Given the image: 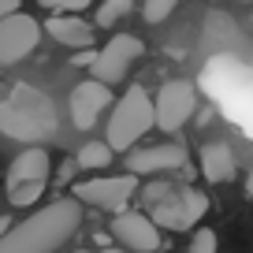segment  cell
<instances>
[{
  "label": "cell",
  "mask_w": 253,
  "mask_h": 253,
  "mask_svg": "<svg viewBox=\"0 0 253 253\" xmlns=\"http://www.w3.org/2000/svg\"><path fill=\"white\" fill-rule=\"evenodd\" d=\"M82 227V205L75 198H60L52 205L38 209L23 223L0 238V253H56L75 231Z\"/></svg>",
  "instance_id": "cell-1"
},
{
  "label": "cell",
  "mask_w": 253,
  "mask_h": 253,
  "mask_svg": "<svg viewBox=\"0 0 253 253\" xmlns=\"http://www.w3.org/2000/svg\"><path fill=\"white\" fill-rule=\"evenodd\" d=\"M0 134L15 138V142L34 145L48 142L56 134V108L41 89L34 86H15L11 97L0 101Z\"/></svg>",
  "instance_id": "cell-2"
},
{
  "label": "cell",
  "mask_w": 253,
  "mask_h": 253,
  "mask_svg": "<svg viewBox=\"0 0 253 253\" xmlns=\"http://www.w3.org/2000/svg\"><path fill=\"white\" fill-rule=\"evenodd\" d=\"M157 126V108H153V97L142 86H130L123 97L116 101L108 116V134L104 142L112 145V153H134V145L145 138V130Z\"/></svg>",
  "instance_id": "cell-3"
},
{
  "label": "cell",
  "mask_w": 253,
  "mask_h": 253,
  "mask_svg": "<svg viewBox=\"0 0 253 253\" xmlns=\"http://www.w3.org/2000/svg\"><path fill=\"white\" fill-rule=\"evenodd\" d=\"M48 171H52V157H48L45 145H34V149H23L15 160L8 164V201L11 209H26V205H38L41 194L48 186Z\"/></svg>",
  "instance_id": "cell-4"
},
{
  "label": "cell",
  "mask_w": 253,
  "mask_h": 253,
  "mask_svg": "<svg viewBox=\"0 0 253 253\" xmlns=\"http://www.w3.org/2000/svg\"><path fill=\"white\" fill-rule=\"evenodd\" d=\"M134 194H138V175L123 171V175H101V179L75 182L71 198L79 205H93V209H104V212L119 216V212H126V205H130Z\"/></svg>",
  "instance_id": "cell-5"
},
{
  "label": "cell",
  "mask_w": 253,
  "mask_h": 253,
  "mask_svg": "<svg viewBox=\"0 0 253 253\" xmlns=\"http://www.w3.org/2000/svg\"><path fill=\"white\" fill-rule=\"evenodd\" d=\"M209 212V198L194 186H179L168 201H160L157 209H149V220L160 231H198V223Z\"/></svg>",
  "instance_id": "cell-6"
},
{
  "label": "cell",
  "mask_w": 253,
  "mask_h": 253,
  "mask_svg": "<svg viewBox=\"0 0 253 253\" xmlns=\"http://www.w3.org/2000/svg\"><path fill=\"white\" fill-rule=\"evenodd\" d=\"M153 108H157V126L164 134H175L179 126H186V119L198 112V86L190 79H171L157 89L153 97Z\"/></svg>",
  "instance_id": "cell-7"
},
{
  "label": "cell",
  "mask_w": 253,
  "mask_h": 253,
  "mask_svg": "<svg viewBox=\"0 0 253 253\" xmlns=\"http://www.w3.org/2000/svg\"><path fill=\"white\" fill-rule=\"evenodd\" d=\"M142 52H145L142 38H134V34H116V38L97 52V63L89 67V79L104 82V86H116V82L126 79V71L134 67V60Z\"/></svg>",
  "instance_id": "cell-8"
},
{
  "label": "cell",
  "mask_w": 253,
  "mask_h": 253,
  "mask_svg": "<svg viewBox=\"0 0 253 253\" xmlns=\"http://www.w3.org/2000/svg\"><path fill=\"white\" fill-rule=\"evenodd\" d=\"M112 238L119 242V250H126V253H157L160 250V227L149 220L145 212H119V216H112V231H108Z\"/></svg>",
  "instance_id": "cell-9"
},
{
  "label": "cell",
  "mask_w": 253,
  "mask_h": 253,
  "mask_svg": "<svg viewBox=\"0 0 253 253\" xmlns=\"http://www.w3.org/2000/svg\"><path fill=\"white\" fill-rule=\"evenodd\" d=\"M38 41H41V23L34 15L19 11V15L4 19V23H0V67L26 60V56L38 48Z\"/></svg>",
  "instance_id": "cell-10"
},
{
  "label": "cell",
  "mask_w": 253,
  "mask_h": 253,
  "mask_svg": "<svg viewBox=\"0 0 253 253\" xmlns=\"http://www.w3.org/2000/svg\"><path fill=\"white\" fill-rule=\"evenodd\" d=\"M112 108V89L97 79H86L71 89V123L79 130H89L104 112Z\"/></svg>",
  "instance_id": "cell-11"
},
{
  "label": "cell",
  "mask_w": 253,
  "mask_h": 253,
  "mask_svg": "<svg viewBox=\"0 0 253 253\" xmlns=\"http://www.w3.org/2000/svg\"><path fill=\"white\" fill-rule=\"evenodd\" d=\"M186 168V149L182 145H145V149L126 153V171L130 175H171Z\"/></svg>",
  "instance_id": "cell-12"
},
{
  "label": "cell",
  "mask_w": 253,
  "mask_h": 253,
  "mask_svg": "<svg viewBox=\"0 0 253 253\" xmlns=\"http://www.w3.org/2000/svg\"><path fill=\"white\" fill-rule=\"evenodd\" d=\"M198 164H201V175L209 182H231L238 175V157L227 142H205Z\"/></svg>",
  "instance_id": "cell-13"
},
{
  "label": "cell",
  "mask_w": 253,
  "mask_h": 253,
  "mask_svg": "<svg viewBox=\"0 0 253 253\" xmlns=\"http://www.w3.org/2000/svg\"><path fill=\"white\" fill-rule=\"evenodd\" d=\"M45 30L52 34V41L75 48V52H86V48L93 45V26H89L86 19H79V15H52L45 23Z\"/></svg>",
  "instance_id": "cell-14"
},
{
  "label": "cell",
  "mask_w": 253,
  "mask_h": 253,
  "mask_svg": "<svg viewBox=\"0 0 253 253\" xmlns=\"http://www.w3.org/2000/svg\"><path fill=\"white\" fill-rule=\"evenodd\" d=\"M112 145L108 142H86L79 153H75V164H79V171H104V168L112 164Z\"/></svg>",
  "instance_id": "cell-15"
},
{
  "label": "cell",
  "mask_w": 253,
  "mask_h": 253,
  "mask_svg": "<svg viewBox=\"0 0 253 253\" xmlns=\"http://www.w3.org/2000/svg\"><path fill=\"white\" fill-rule=\"evenodd\" d=\"M130 11H134V4H130V0H108V4H101V8H97V26H104V30H108V26H116L119 19L130 15Z\"/></svg>",
  "instance_id": "cell-16"
},
{
  "label": "cell",
  "mask_w": 253,
  "mask_h": 253,
  "mask_svg": "<svg viewBox=\"0 0 253 253\" xmlns=\"http://www.w3.org/2000/svg\"><path fill=\"white\" fill-rule=\"evenodd\" d=\"M175 190H179V186H175L171 179H153V182H145V190H142V201H145L149 209H157L160 201H168V198H171Z\"/></svg>",
  "instance_id": "cell-17"
},
{
  "label": "cell",
  "mask_w": 253,
  "mask_h": 253,
  "mask_svg": "<svg viewBox=\"0 0 253 253\" xmlns=\"http://www.w3.org/2000/svg\"><path fill=\"white\" fill-rule=\"evenodd\" d=\"M220 242H216V231L212 227H198L190 235V253H216Z\"/></svg>",
  "instance_id": "cell-18"
},
{
  "label": "cell",
  "mask_w": 253,
  "mask_h": 253,
  "mask_svg": "<svg viewBox=\"0 0 253 253\" xmlns=\"http://www.w3.org/2000/svg\"><path fill=\"white\" fill-rule=\"evenodd\" d=\"M171 11H175V0H149L142 8V15H145V23H164Z\"/></svg>",
  "instance_id": "cell-19"
},
{
  "label": "cell",
  "mask_w": 253,
  "mask_h": 253,
  "mask_svg": "<svg viewBox=\"0 0 253 253\" xmlns=\"http://www.w3.org/2000/svg\"><path fill=\"white\" fill-rule=\"evenodd\" d=\"M71 63H75V67H93V63H97V52H93V48H86V52H75Z\"/></svg>",
  "instance_id": "cell-20"
},
{
  "label": "cell",
  "mask_w": 253,
  "mask_h": 253,
  "mask_svg": "<svg viewBox=\"0 0 253 253\" xmlns=\"http://www.w3.org/2000/svg\"><path fill=\"white\" fill-rule=\"evenodd\" d=\"M11 15H19V0H0V23Z\"/></svg>",
  "instance_id": "cell-21"
},
{
  "label": "cell",
  "mask_w": 253,
  "mask_h": 253,
  "mask_svg": "<svg viewBox=\"0 0 253 253\" xmlns=\"http://www.w3.org/2000/svg\"><path fill=\"white\" fill-rule=\"evenodd\" d=\"M79 171V164H75V160H67V164L60 168V182H71V175Z\"/></svg>",
  "instance_id": "cell-22"
},
{
  "label": "cell",
  "mask_w": 253,
  "mask_h": 253,
  "mask_svg": "<svg viewBox=\"0 0 253 253\" xmlns=\"http://www.w3.org/2000/svg\"><path fill=\"white\" fill-rule=\"evenodd\" d=\"M11 227H15V223H11V216H0V238L8 235V231H11Z\"/></svg>",
  "instance_id": "cell-23"
},
{
  "label": "cell",
  "mask_w": 253,
  "mask_h": 253,
  "mask_svg": "<svg viewBox=\"0 0 253 253\" xmlns=\"http://www.w3.org/2000/svg\"><path fill=\"white\" fill-rule=\"evenodd\" d=\"M246 198L253 201V168H250V179H246Z\"/></svg>",
  "instance_id": "cell-24"
},
{
  "label": "cell",
  "mask_w": 253,
  "mask_h": 253,
  "mask_svg": "<svg viewBox=\"0 0 253 253\" xmlns=\"http://www.w3.org/2000/svg\"><path fill=\"white\" fill-rule=\"evenodd\" d=\"M101 253H126V250H119V246H108V250H101Z\"/></svg>",
  "instance_id": "cell-25"
},
{
  "label": "cell",
  "mask_w": 253,
  "mask_h": 253,
  "mask_svg": "<svg viewBox=\"0 0 253 253\" xmlns=\"http://www.w3.org/2000/svg\"><path fill=\"white\" fill-rule=\"evenodd\" d=\"M75 253H89V250H75Z\"/></svg>",
  "instance_id": "cell-26"
}]
</instances>
